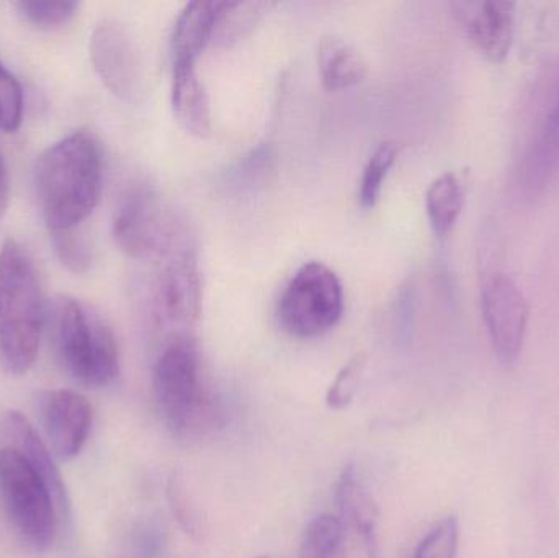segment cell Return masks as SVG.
<instances>
[{
    "label": "cell",
    "mask_w": 559,
    "mask_h": 558,
    "mask_svg": "<svg viewBox=\"0 0 559 558\" xmlns=\"http://www.w3.org/2000/svg\"><path fill=\"white\" fill-rule=\"evenodd\" d=\"M153 389L174 436L192 439L218 423V409L203 385L202 356L192 336H174L157 357Z\"/></svg>",
    "instance_id": "4"
},
{
    "label": "cell",
    "mask_w": 559,
    "mask_h": 558,
    "mask_svg": "<svg viewBox=\"0 0 559 558\" xmlns=\"http://www.w3.org/2000/svg\"><path fill=\"white\" fill-rule=\"evenodd\" d=\"M111 236L128 258L157 264L190 241L173 206L146 182L128 187L118 200Z\"/></svg>",
    "instance_id": "5"
},
{
    "label": "cell",
    "mask_w": 559,
    "mask_h": 558,
    "mask_svg": "<svg viewBox=\"0 0 559 558\" xmlns=\"http://www.w3.org/2000/svg\"><path fill=\"white\" fill-rule=\"evenodd\" d=\"M13 7L26 23L41 29H55L68 25L79 10V3L69 2V0H46V2L22 0Z\"/></svg>",
    "instance_id": "23"
},
{
    "label": "cell",
    "mask_w": 559,
    "mask_h": 558,
    "mask_svg": "<svg viewBox=\"0 0 559 558\" xmlns=\"http://www.w3.org/2000/svg\"><path fill=\"white\" fill-rule=\"evenodd\" d=\"M52 248L59 262L74 274H85L92 265V251L88 242L75 231L51 235Z\"/></svg>",
    "instance_id": "27"
},
{
    "label": "cell",
    "mask_w": 559,
    "mask_h": 558,
    "mask_svg": "<svg viewBox=\"0 0 559 558\" xmlns=\"http://www.w3.org/2000/svg\"><path fill=\"white\" fill-rule=\"evenodd\" d=\"M25 95L19 79L0 62V130L7 134L22 128Z\"/></svg>",
    "instance_id": "25"
},
{
    "label": "cell",
    "mask_w": 559,
    "mask_h": 558,
    "mask_svg": "<svg viewBox=\"0 0 559 558\" xmlns=\"http://www.w3.org/2000/svg\"><path fill=\"white\" fill-rule=\"evenodd\" d=\"M104 187V153L98 138L75 130L39 154L33 192L51 235L75 231L94 213Z\"/></svg>",
    "instance_id": "1"
},
{
    "label": "cell",
    "mask_w": 559,
    "mask_h": 558,
    "mask_svg": "<svg viewBox=\"0 0 559 558\" xmlns=\"http://www.w3.org/2000/svg\"><path fill=\"white\" fill-rule=\"evenodd\" d=\"M559 173V91L550 110L542 120L525 151L519 170L521 189L528 197L538 195Z\"/></svg>",
    "instance_id": "15"
},
{
    "label": "cell",
    "mask_w": 559,
    "mask_h": 558,
    "mask_svg": "<svg viewBox=\"0 0 559 558\" xmlns=\"http://www.w3.org/2000/svg\"><path fill=\"white\" fill-rule=\"evenodd\" d=\"M154 308L160 323L176 336H192L203 311V278L192 241L180 246L166 261L154 285Z\"/></svg>",
    "instance_id": "8"
},
{
    "label": "cell",
    "mask_w": 559,
    "mask_h": 558,
    "mask_svg": "<svg viewBox=\"0 0 559 558\" xmlns=\"http://www.w3.org/2000/svg\"><path fill=\"white\" fill-rule=\"evenodd\" d=\"M0 495L20 539L36 553L48 550L59 521L55 500L48 485L12 448L0 451Z\"/></svg>",
    "instance_id": "6"
},
{
    "label": "cell",
    "mask_w": 559,
    "mask_h": 558,
    "mask_svg": "<svg viewBox=\"0 0 559 558\" xmlns=\"http://www.w3.org/2000/svg\"><path fill=\"white\" fill-rule=\"evenodd\" d=\"M46 323L51 328L59 363L75 382L102 389L120 373V347L108 321L92 305L59 294L48 305Z\"/></svg>",
    "instance_id": "3"
},
{
    "label": "cell",
    "mask_w": 559,
    "mask_h": 558,
    "mask_svg": "<svg viewBox=\"0 0 559 558\" xmlns=\"http://www.w3.org/2000/svg\"><path fill=\"white\" fill-rule=\"evenodd\" d=\"M88 56L110 94L124 102L140 97L144 85L143 61L136 41L123 23L111 19L98 22L88 38Z\"/></svg>",
    "instance_id": "10"
},
{
    "label": "cell",
    "mask_w": 559,
    "mask_h": 558,
    "mask_svg": "<svg viewBox=\"0 0 559 558\" xmlns=\"http://www.w3.org/2000/svg\"><path fill=\"white\" fill-rule=\"evenodd\" d=\"M460 544V521L445 517L433 524L414 550L413 558H456Z\"/></svg>",
    "instance_id": "24"
},
{
    "label": "cell",
    "mask_w": 559,
    "mask_h": 558,
    "mask_svg": "<svg viewBox=\"0 0 559 558\" xmlns=\"http://www.w3.org/2000/svg\"><path fill=\"white\" fill-rule=\"evenodd\" d=\"M397 153H400V147L396 146V143L388 141V143L380 144L365 164L360 189H358V200L364 209H373L377 205L388 174L396 163Z\"/></svg>",
    "instance_id": "22"
},
{
    "label": "cell",
    "mask_w": 559,
    "mask_h": 558,
    "mask_svg": "<svg viewBox=\"0 0 559 558\" xmlns=\"http://www.w3.org/2000/svg\"><path fill=\"white\" fill-rule=\"evenodd\" d=\"M170 105L180 127L193 136L212 133L209 92L197 72V64H176L170 82Z\"/></svg>",
    "instance_id": "17"
},
{
    "label": "cell",
    "mask_w": 559,
    "mask_h": 558,
    "mask_svg": "<svg viewBox=\"0 0 559 558\" xmlns=\"http://www.w3.org/2000/svg\"><path fill=\"white\" fill-rule=\"evenodd\" d=\"M38 416L45 442L59 461H72L81 454L92 429V406L74 390L59 389L43 393Z\"/></svg>",
    "instance_id": "11"
},
{
    "label": "cell",
    "mask_w": 559,
    "mask_h": 558,
    "mask_svg": "<svg viewBox=\"0 0 559 558\" xmlns=\"http://www.w3.org/2000/svg\"><path fill=\"white\" fill-rule=\"evenodd\" d=\"M344 313V287L322 262H308L295 272L278 300L280 327L293 337L311 340L331 331Z\"/></svg>",
    "instance_id": "7"
},
{
    "label": "cell",
    "mask_w": 559,
    "mask_h": 558,
    "mask_svg": "<svg viewBox=\"0 0 559 558\" xmlns=\"http://www.w3.org/2000/svg\"><path fill=\"white\" fill-rule=\"evenodd\" d=\"M345 526L334 514L316 517L302 536V558H347Z\"/></svg>",
    "instance_id": "20"
},
{
    "label": "cell",
    "mask_w": 559,
    "mask_h": 558,
    "mask_svg": "<svg viewBox=\"0 0 559 558\" xmlns=\"http://www.w3.org/2000/svg\"><path fill=\"white\" fill-rule=\"evenodd\" d=\"M259 558H267V557H259Z\"/></svg>",
    "instance_id": "30"
},
{
    "label": "cell",
    "mask_w": 559,
    "mask_h": 558,
    "mask_svg": "<svg viewBox=\"0 0 559 558\" xmlns=\"http://www.w3.org/2000/svg\"><path fill=\"white\" fill-rule=\"evenodd\" d=\"M7 186H9V179H7V167L5 163H3L2 154H0V213H2L3 205H5Z\"/></svg>",
    "instance_id": "29"
},
{
    "label": "cell",
    "mask_w": 559,
    "mask_h": 558,
    "mask_svg": "<svg viewBox=\"0 0 559 558\" xmlns=\"http://www.w3.org/2000/svg\"><path fill=\"white\" fill-rule=\"evenodd\" d=\"M318 69L322 85L329 92L355 87L368 74L364 56L337 36H328L319 43Z\"/></svg>",
    "instance_id": "18"
},
{
    "label": "cell",
    "mask_w": 559,
    "mask_h": 558,
    "mask_svg": "<svg viewBox=\"0 0 559 558\" xmlns=\"http://www.w3.org/2000/svg\"><path fill=\"white\" fill-rule=\"evenodd\" d=\"M272 7H275L274 3L226 2L213 41L222 45L238 41L264 19Z\"/></svg>",
    "instance_id": "21"
},
{
    "label": "cell",
    "mask_w": 559,
    "mask_h": 558,
    "mask_svg": "<svg viewBox=\"0 0 559 558\" xmlns=\"http://www.w3.org/2000/svg\"><path fill=\"white\" fill-rule=\"evenodd\" d=\"M225 3L223 0H195L183 7L174 25L173 66L197 64L203 49L213 41Z\"/></svg>",
    "instance_id": "16"
},
{
    "label": "cell",
    "mask_w": 559,
    "mask_h": 558,
    "mask_svg": "<svg viewBox=\"0 0 559 558\" xmlns=\"http://www.w3.org/2000/svg\"><path fill=\"white\" fill-rule=\"evenodd\" d=\"M169 501L170 508H173L174 517L179 520V523L182 524L186 533H190V536L197 537L200 534V521L197 518L195 510H193L192 504L187 501L186 494H183V488L180 487L179 482H173L169 485Z\"/></svg>",
    "instance_id": "28"
},
{
    "label": "cell",
    "mask_w": 559,
    "mask_h": 558,
    "mask_svg": "<svg viewBox=\"0 0 559 558\" xmlns=\"http://www.w3.org/2000/svg\"><path fill=\"white\" fill-rule=\"evenodd\" d=\"M48 318L41 278L28 249L9 238L0 246V367L13 377L32 370Z\"/></svg>",
    "instance_id": "2"
},
{
    "label": "cell",
    "mask_w": 559,
    "mask_h": 558,
    "mask_svg": "<svg viewBox=\"0 0 559 558\" xmlns=\"http://www.w3.org/2000/svg\"><path fill=\"white\" fill-rule=\"evenodd\" d=\"M337 518L345 530H352L364 543L367 558L380 557V539H378V511L373 495L358 477L354 465H347L338 475L334 494Z\"/></svg>",
    "instance_id": "14"
},
{
    "label": "cell",
    "mask_w": 559,
    "mask_h": 558,
    "mask_svg": "<svg viewBox=\"0 0 559 558\" xmlns=\"http://www.w3.org/2000/svg\"><path fill=\"white\" fill-rule=\"evenodd\" d=\"M466 189L456 173L437 177L426 193V212L430 228L439 238H445L459 222L465 206Z\"/></svg>",
    "instance_id": "19"
},
{
    "label": "cell",
    "mask_w": 559,
    "mask_h": 558,
    "mask_svg": "<svg viewBox=\"0 0 559 558\" xmlns=\"http://www.w3.org/2000/svg\"><path fill=\"white\" fill-rule=\"evenodd\" d=\"M5 436L9 438L10 448L15 449L29 465L33 471L43 478L51 491L55 500L56 510H58L59 520H69L71 514V504H69L68 490H66L64 480L61 472L55 462V454L46 444L45 439L39 438L32 423L19 412H9L3 422Z\"/></svg>",
    "instance_id": "13"
},
{
    "label": "cell",
    "mask_w": 559,
    "mask_h": 558,
    "mask_svg": "<svg viewBox=\"0 0 559 558\" xmlns=\"http://www.w3.org/2000/svg\"><path fill=\"white\" fill-rule=\"evenodd\" d=\"M481 310L496 359L502 366H514L527 333L528 304L524 292L511 275L491 272L481 285Z\"/></svg>",
    "instance_id": "9"
},
{
    "label": "cell",
    "mask_w": 559,
    "mask_h": 558,
    "mask_svg": "<svg viewBox=\"0 0 559 558\" xmlns=\"http://www.w3.org/2000/svg\"><path fill=\"white\" fill-rule=\"evenodd\" d=\"M367 357L365 354H355L341 370L334 382L325 393V405L331 409H344L354 402L361 376H364Z\"/></svg>",
    "instance_id": "26"
},
{
    "label": "cell",
    "mask_w": 559,
    "mask_h": 558,
    "mask_svg": "<svg viewBox=\"0 0 559 558\" xmlns=\"http://www.w3.org/2000/svg\"><path fill=\"white\" fill-rule=\"evenodd\" d=\"M452 7L463 33L479 55L495 64L508 58L514 41L515 3L469 0Z\"/></svg>",
    "instance_id": "12"
}]
</instances>
